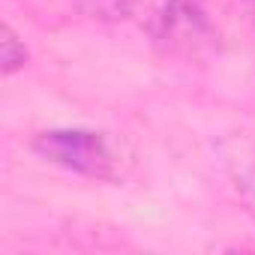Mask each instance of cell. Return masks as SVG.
I'll use <instances>...</instances> for the list:
<instances>
[{"label": "cell", "instance_id": "3", "mask_svg": "<svg viewBox=\"0 0 255 255\" xmlns=\"http://www.w3.org/2000/svg\"><path fill=\"white\" fill-rule=\"evenodd\" d=\"M66 6L78 18L99 21V24H120L129 21L132 0H66Z\"/></svg>", "mask_w": 255, "mask_h": 255}, {"label": "cell", "instance_id": "5", "mask_svg": "<svg viewBox=\"0 0 255 255\" xmlns=\"http://www.w3.org/2000/svg\"><path fill=\"white\" fill-rule=\"evenodd\" d=\"M231 186L237 192V201H240L243 213L255 222V156L243 159L231 168Z\"/></svg>", "mask_w": 255, "mask_h": 255}, {"label": "cell", "instance_id": "1", "mask_svg": "<svg viewBox=\"0 0 255 255\" xmlns=\"http://www.w3.org/2000/svg\"><path fill=\"white\" fill-rule=\"evenodd\" d=\"M129 24H135L153 48L183 60L216 54L222 39L201 0H132Z\"/></svg>", "mask_w": 255, "mask_h": 255}, {"label": "cell", "instance_id": "6", "mask_svg": "<svg viewBox=\"0 0 255 255\" xmlns=\"http://www.w3.org/2000/svg\"><path fill=\"white\" fill-rule=\"evenodd\" d=\"M240 6H243V12H246V18L255 24V0H240Z\"/></svg>", "mask_w": 255, "mask_h": 255}, {"label": "cell", "instance_id": "2", "mask_svg": "<svg viewBox=\"0 0 255 255\" xmlns=\"http://www.w3.org/2000/svg\"><path fill=\"white\" fill-rule=\"evenodd\" d=\"M30 150L69 174L99 180V183H117L126 177V165L129 156L123 147L99 129H84V126H51V129H39L30 138Z\"/></svg>", "mask_w": 255, "mask_h": 255}, {"label": "cell", "instance_id": "4", "mask_svg": "<svg viewBox=\"0 0 255 255\" xmlns=\"http://www.w3.org/2000/svg\"><path fill=\"white\" fill-rule=\"evenodd\" d=\"M27 60H30V51H27L24 39L15 33V27L9 21H3V27H0V72L9 78L18 69H24Z\"/></svg>", "mask_w": 255, "mask_h": 255}]
</instances>
